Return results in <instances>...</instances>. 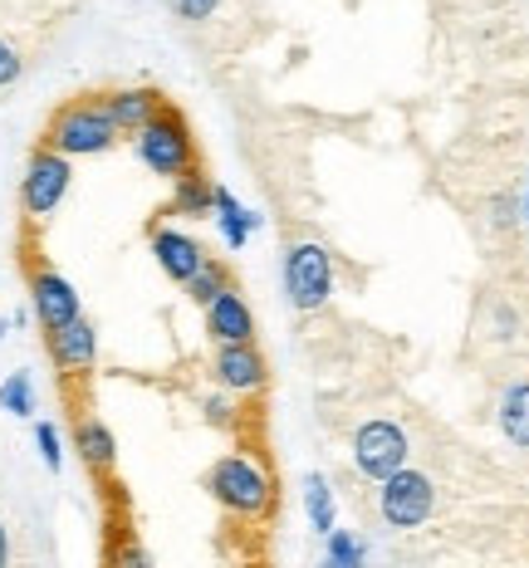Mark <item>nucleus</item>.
I'll use <instances>...</instances> for the list:
<instances>
[{
    "mask_svg": "<svg viewBox=\"0 0 529 568\" xmlns=\"http://www.w3.org/2000/svg\"><path fill=\"white\" fill-rule=\"evenodd\" d=\"M0 568H10V535H6V519H0Z\"/></svg>",
    "mask_w": 529,
    "mask_h": 568,
    "instance_id": "bb28decb",
    "label": "nucleus"
},
{
    "mask_svg": "<svg viewBox=\"0 0 529 568\" xmlns=\"http://www.w3.org/2000/svg\"><path fill=\"white\" fill-rule=\"evenodd\" d=\"M34 442H40V456H44V466H50V470H59V466H64V446H59V432H54L50 422H40V426H34Z\"/></svg>",
    "mask_w": 529,
    "mask_h": 568,
    "instance_id": "5701e85b",
    "label": "nucleus"
},
{
    "mask_svg": "<svg viewBox=\"0 0 529 568\" xmlns=\"http://www.w3.org/2000/svg\"><path fill=\"white\" fill-rule=\"evenodd\" d=\"M26 280H30V310L40 318L44 334H59V328H69L74 318H84V310H79V290L34 251H26Z\"/></svg>",
    "mask_w": 529,
    "mask_h": 568,
    "instance_id": "423d86ee",
    "label": "nucleus"
},
{
    "mask_svg": "<svg viewBox=\"0 0 529 568\" xmlns=\"http://www.w3.org/2000/svg\"><path fill=\"white\" fill-rule=\"evenodd\" d=\"M20 74H26V59H20V50L10 40H0V89H10Z\"/></svg>",
    "mask_w": 529,
    "mask_h": 568,
    "instance_id": "b1692460",
    "label": "nucleus"
},
{
    "mask_svg": "<svg viewBox=\"0 0 529 568\" xmlns=\"http://www.w3.org/2000/svg\"><path fill=\"white\" fill-rule=\"evenodd\" d=\"M525 216H529V196H525Z\"/></svg>",
    "mask_w": 529,
    "mask_h": 568,
    "instance_id": "c85d7f7f",
    "label": "nucleus"
},
{
    "mask_svg": "<svg viewBox=\"0 0 529 568\" xmlns=\"http://www.w3.org/2000/svg\"><path fill=\"white\" fill-rule=\"evenodd\" d=\"M437 510V485L421 470H397L378 480V515L387 529H421Z\"/></svg>",
    "mask_w": 529,
    "mask_h": 568,
    "instance_id": "0eeeda50",
    "label": "nucleus"
},
{
    "mask_svg": "<svg viewBox=\"0 0 529 568\" xmlns=\"http://www.w3.org/2000/svg\"><path fill=\"white\" fill-rule=\"evenodd\" d=\"M285 294L299 314L324 310L334 294V255L319 241H294L285 255Z\"/></svg>",
    "mask_w": 529,
    "mask_h": 568,
    "instance_id": "39448f33",
    "label": "nucleus"
},
{
    "mask_svg": "<svg viewBox=\"0 0 529 568\" xmlns=\"http://www.w3.org/2000/svg\"><path fill=\"white\" fill-rule=\"evenodd\" d=\"M44 348H50L59 377H89L93 363H99V334H93L89 318H74L59 334H44Z\"/></svg>",
    "mask_w": 529,
    "mask_h": 568,
    "instance_id": "9d476101",
    "label": "nucleus"
},
{
    "mask_svg": "<svg viewBox=\"0 0 529 568\" xmlns=\"http://www.w3.org/2000/svg\"><path fill=\"white\" fill-rule=\"evenodd\" d=\"M211 373H216V383L226 387V393H265V383H269V363H265V353L255 348V343L216 348Z\"/></svg>",
    "mask_w": 529,
    "mask_h": 568,
    "instance_id": "1a4fd4ad",
    "label": "nucleus"
},
{
    "mask_svg": "<svg viewBox=\"0 0 529 568\" xmlns=\"http://www.w3.org/2000/svg\"><path fill=\"white\" fill-rule=\"evenodd\" d=\"M172 192V216H211V196H216V182L206 176V168H192L186 176H176Z\"/></svg>",
    "mask_w": 529,
    "mask_h": 568,
    "instance_id": "f3484780",
    "label": "nucleus"
},
{
    "mask_svg": "<svg viewBox=\"0 0 529 568\" xmlns=\"http://www.w3.org/2000/svg\"><path fill=\"white\" fill-rule=\"evenodd\" d=\"M231 265H226V260H216V255H206V265L202 270H196V275L192 280H186L182 284V290L186 294H192V304H202V310H206V304L211 300H216V294H226L231 290Z\"/></svg>",
    "mask_w": 529,
    "mask_h": 568,
    "instance_id": "a211bd4d",
    "label": "nucleus"
},
{
    "mask_svg": "<svg viewBox=\"0 0 529 568\" xmlns=\"http://www.w3.org/2000/svg\"><path fill=\"white\" fill-rule=\"evenodd\" d=\"M103 109H109L118 133L133 138V133H143V128L162 109H167V99H162V89H152V84H128V89H109V93H103Z\"/></svg>",
    "mask_w": 529,
    "mask_h": 568,
    "instance_id": "f8f14e48",
    "label": "nucleus"
},
{
    "mask_svg": "<svg viewBox=\"0 0 529 568\" xmlns=\"http://www.w3.org/2000/svg\"><path fill=\"white\" fill-rule=\"evenodd\" d=\"M206 422H211V426H235V402L206 397Z\"/></svg>",
    "mask_w": 529,
    "mask_h": 568,
    "instance_id": "a878e982",
    "label": "nucleus"
},
{
    "mask_svg": "<svg viewBox=\"0 0 529 568\" xmlns=\"http://www.w3.org/2000/svg\"><path fill=\"white\" fill-rule=\"evenodd\" d=\"M206 334L216 348H235V343H255V310L245 304V294L231 290L216 294V300L206 304Z\"/></svg>",
    "mask_w": 529,
    "mask_h": 568,
    "instance_id": "9b49d317",
    "label": "nucleus"
},
{
    "mask_svg": "<svg viewBox=\"0 0 529 568\" xmlns=\"http://www.w3.org/2000/svg\"><path fill=\"white\" fill-rule=\"evenodd\" d=\"M304 510H309V525L319 529V535H334V490H328V480L319 470L304 476Z\"/></svg>",
    "mask_w": 529,
    "mask_h": 568,
    "instance_id": "6ab92c4d",
    "label": "nucleus"
},
{
    "mask_svg": "<svg viewBox=\"0 0 529 568\" xmlns=\"http://www.w3.org/2000/svg\"><path fill=\"white\" fill-rule=\"evenodd\" d=\"M152 255H157L162 275H167L172 284H186L196 270L206 265V245L196 241V235L176 231V226H152Z\"/></svg>",
    "mask_w": 529,
    "mask_h": 568,
    "instance_id": "4468645a",
    "label": "nucleus"
},
{
    "mask_svg": "<svg viewBox=\"0 0 529 568\" xmlns=\"http://www.w3.org/2000/svg\"><path fill=\"white\" fill-rule=\"evenodd\" d=\"M74 452L84 460V470L99 485H113V470H118V442L113 432L103 426V417H93V412H79L74 417Z\"/></svg>",
    "mask_w": 529,
    "mask_h": 568,
    "instance_id": "ddd939ff",
    "label": "nucleus"
},
{
    "mask_svg": "<svg viewBox=\"0 0 529 568\" xmlns=\"http://www.w3.org/2000/svg\"><path fill=\"white\" fill-rule=\"evenodd\" d=\"M103 568H152L147 544L138 539L128 510H113L103 519Z\"/></svg>",
    "mask_w": 529,
    "mask_h": 568,
    "instance_id": "2eb2a0df",
    "label": "nucleus"
},
{
    "mask_svg": "<svg viewBox=\"0 0 529 568\" xmlns=\"http://www.w3.org/2000/svg\"><path fill=\"white\" fill-rule=\"evenodd\" d=\"M6 328H10V324H6V318H0V338H6Z\"/></svg>",
    "mask_w": 529,
    "mask_h": 568,
    "instance_id": "cd10ccee",
    "label": "nucleus"
},
{
    "mask_svg": "<svg viewBox=\"0 0 529 568\" xmlns=\"http://www.w3.org/2000/svg\"><path fill=\"white\" fill-rule=\"evenodd\" d=\"M118 138L123 133H118L109 109H103V93H74V99L59 103L50 113L40 148H50L59 158L74 162V158H99V152H109Z\"/></svg>",
    "mask_w": 529,
    "mask_h": 568,
    "instance_id": "f257e3e1",
    "label": "nucleus"
},
{
    "mask_svg": "<svg viewBox=\"0 0 529 568\" xmlns=\"http://www.w3.org/2000/svg\"><path fill=\"white\" fill-rule=\"evenodd\" d=\"M221 0H172V16L176 20H192V26H202V20L216 16Z\"/></svg>",
    "mask_w": 529,
    "mask_h": 568,
    "instance_id": "393cba45",
    "label": "nucleus"
},
{
    "mask_svg": "<svg viewBox=\"0 0 529 568\" xmlns=\"http://www.w3.org/2000/svg\"><path fill=\"white\" fill-rule=\"evenodd\" d=\"M0 407H6L10 417H34V383H30V373H10L6 383H0Z\"/></svg>",
    "mask_w": 529,
    "mask_h": 568,
    "instance_id": "4be33fe9",
    "label": "nucleus"
},
{
    "mask_svg": "<svg viewBox=\"0 0 529 568\" xmlns=\"http://www.w3.org/2000/svg\"><path fill=\"white\" fill-rule=\"evenodd\" d=\"M206 490L221 510L241 515V519H265L275 515V476H269L265 460H251V456H221L216 466L206 470Z\"/></svg>",
    "mask_w": 529,
    "mask_h": 568,
    "instance_id": "f03ea898",
    "label": "nucleus"
},
{
    "mask_svg": "<svg viewBox=\"0 0 529 568\" xmlns=\"http://www.w3.org/2000/svg\"><path fill=\"white\" fill-rule=\"evenodd\" d=\"M500 426H505V436H510L515 446H529V383H520V387H510V393H505Z\"/></svg>",
    "mask_w": 529,
    "mask_h": 568,
    "instance_id": "aec40b11",
    "label": "nucleus"
},
{
    "mask_svg": "<svg viewBox=\"0 0 529 568\" xmlns=\"http://www.w3.org/2000/svg\"><path fill=\"white\" fill-rule=\"evenodd\" d=\"M211 216H216V226H221V235H226L231 251H241V245L261 231V216H255V211H245L241 201L226 192V186H216V196H211Z\"/></svg>",
    "mask_w": 529,
    "mask_h": 568,
    "instance_id": "dca6fc26",
    "label": "nucleus"
},
{
    "mask_svg": "<svg viewBox=\"0 0 529 568\" xmlns=\"http://www.w3.org/2000/svg\"><path fill=\"white\" fill-rule=\"evenodd\" d=\"M133 152H138V162H143L147 172L167 176V182L186 176L192 168H202V152H196L192 123L182 118V109H176V103H167V109H162V113L143 128V133H133Z\"/></svg>",
    "mask_w": 529,
    "mask_h": 568,
    "instance_id": "7ed1b4c3",
    "label": "nucleus"
},
{
    "mask_svg": "<svg viewBox=\"0 0 529 568\" xmlns=\"http://www.w3.org/2000/svg\"><path fill=\"white\" fill-rule=\"evenodd\" d=\"M69 182H74V168L69 158H59L50 148H34L26 162V176H20V211H26L30 226H44V221L59 211V201L69 196Z\"/></svg>",
    "mask_w": 529,
    "mask_h": 568,
    "instance_id": "20e7f679",
    "label": "nucleus"
},
{
    "mask_svg": "<svg viewBox=\"0 0 529 568\" xmlns=\"http://www.w3.org/2000/svg\"><path fill=\"white\" fill-rule=\"evenodd\" d=\"M407 456H411V446L397 422L373 417L353 432V460H358V470L368 480H387V476H397V470H407Z\"/></svg>",
    "mask_w": 529,
    "mask_h": 568,
    "instance_id": "6e6552de",
    "label": "nucleus"
},
{
    "mask_svg": "<svg viewBox=\"0 0 529 568\" xmlns=\"http://www.w3.org/2000/svg\"><path fill=\"white\" fill-rule=\"evenodd\" d=\"M324 568H363L368 564V549H363L358 535H348V529H334V535H324Z\"/></svg>",
    "mask_w": 529,
    "mask_h": 568,
    "instance_id": "412c9836",
    "label": "nucleus"
}]
</instances>
